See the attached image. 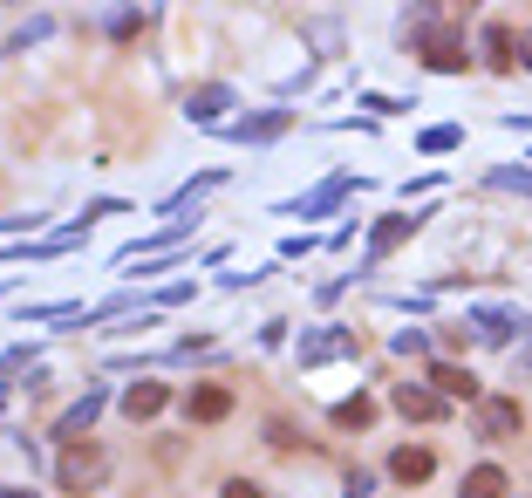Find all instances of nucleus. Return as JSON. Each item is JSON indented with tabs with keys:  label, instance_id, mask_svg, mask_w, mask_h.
<instances>
[{
	"label": "nucleus",
	"instance_id": "423d86ee",
	"mask_svg": "<svg viewBox=\"0 0 532 498\" xmlns=\"http://www.w3.org/2000/svg\"><path fill=\"white\" fill-rule=\"evenodd\" d=\"M335 355H355V328H321V335H307V342H301V369L335 362Z\"/></svg>",
	"mask_w": 532,
	"mask_h": 498
},
{
	"label": "nucleus",
	"instance_id": "1a4fd4ad",
	"mask_svg": "<svg viewBox=\"0 0 532 498\" xmlns=\"http://www.w3.org/2000/svg\"><path fill=\"white\" fill-rule=\"evenodd\" d=\"M164 403H171V389H164V383H130V389H123V417H130V423H151Z\"/></svg>",
	"mask_w": 532,
	"mask_h": 498
},
{
	"label": "nucleus",
	"instance_id": "f257e3e1",
	"mask_svg": "<svg viewBox=\"0 0 532 498\" xmlns=\"http://www.w3.org/2000/svg\"><path fill=\"white\" fill-rule=\"evenodd\" d=\"M110 478V458L96 451V444H69V458H62V492H96Z\"/></svg>",
	"mask_w": 532,
	"mask_h": 498
},
{
	"label": "nucleus",
	"instance_id": "7ed1b4c3",
	"mask_svg": "<svg viewBox=\"0 0 532 498\" xmlns=\"http://www.w3.org/2000/svg\"><path fill=\"white\" fill-rule=\"evenodd\" d=\"M226 110H232L226 82H205V89H191V96H185V116L198 123V130H226Z\"/></svg>",
	"mask_w": 532,
	"mask_h": 498
},
{
	"label": "nucleus",
	"instance_id": "412c9836",
	"mask_svg": "<svg viewBox=\"0 0 532 498\" xmlns=\"http://www.w3.org/2000/svg\"><path fill=\"white\" fill-rule=\"evenodd\" d=\"M376 492V478H369V471H348V485H342V498H369Z\"/></svg>",
	"mask_w": 532,
	"mask_h": 498
},
{
	"label": "nucleus",
	"instance_id": "9d476101",
	"mask_svg": "<svg viewBox=\"0 0 532 498\" xmlns=\"http://www.w3.org/2000/svg\"><path fill=\"white\" fill-rule=\"evenodd\" d=\"M185 417H191V423H219V417H232V389H219V383L191 389V396H185Z\"/></svg>",
	"mask_w": 532,
	"mask_h": 498
},
{
	"label": "nucleus",
	"instance_id": "39448f33",
	"mask_svg": "<svg viewBox=\"0 0 532 498\" xmlns=\"http://www.w3.org/2000/svg\"><path fill=\"white\" fill-rule=\"evenodd\" d=\"M471 328H478V342H512V335H532L526 314H505V307H471Z\"/></svg>",
	"mask_w": 532,
	"mask_h": 498
},
{
	"label": "nucleus",
	"instance_id": "6e6552de",
	"mask_svg": "<svg viewBox=\"0 0 532 498\" xmlns=\"http://www.w3.org/2000/svg\"><path fill=\"white\" fill-rule=\"evenodd\" d=\"M294 116L287 110H260V116H239V123H226V137H239V144H266V137H280Z\"/></svg>",
	"mask_w": 532,
	"mask_h": 498
},
{
	"label": "nucleus",
	"instance_id": "0eeeda50",
	"mask_svg": "<svg viewBox=\"0 0 532 498\" xmlns=\"http://www.w3.org/2000/svg\"><path fill=\"white\" fill-rule=\"evenodd\" d=\"M423 62H430L437 76H457V69H464V41H457L451 28H430V35H423Z\"/></svg>",
	"mask_w": 532,
	"mask_h": 498
},
{
	"label": "nucleus",
	"instance_id": "aec40b11",
	"mask_svg": "<svg viewBox=\"0 0 532 498\" xmlns=\"http://www.w3.org/2000/svg\"><path fill=\"white\" fill-rule=\"evenodd\" d=\"M396 355H423V348H430V335H423V328H396Z\"/></svg>",
	"mask_w": 532,
	"mask_h": 498
},
{
	"label": "nucleus",
	"instance_id": "20e7f679",
	"mask_svg": "<svg viewBox=\"0 0 532 498\" xmlns=\"http://www.w3.org/2000/svg\"><path fill=\"white\" fill-rule=\"evenodd\" d=\"M478 437L485 444L519 437V396H478Z\"/></svg>",
	"mask_w": 532,
	"mask_h": 498
},
{
	"label": "nucleus",
	"instance_id": "dca6fc26",
	"mask_svg": "<svg viewBox=\"0 0 532 498\" xmlns=\"http://www.w3.org/2000/svg\"><path fill=\"white\" fill-rule=\"evenodd\" d=\"M389 471H396V478H403V485H423V478H430V471H437V458H430V451H423V444H403V451H396V458H389Z\"/></svg>",
	"mask_w": 532,
	"mask_h": 498
},
{
	"label": "nucleus",
	"instance_id": "4be33fe9",
	"mask_svg": "<svg viewBox=\"0 0 532 498\" xmlns=\"http://www.w3.org/2000/svg\"><path fill=\"white\" fill-rule=\"evenodd\" d=\"M226 498H266V492L253 485V478H232V485H226Z\"/></svg>",
	"mask_w": 532,
	"mask_h": 498
},
{
	"label": "nucleus",
	"instance_id": "4468645a",
	"mask_svg": "<svg viewBox=\"0 0 532 498\" xmlns=\"http://www.w3.org/2000/svg\"><path fill=\"white\" fill-rule=\"evenodd\" d=\"M103 396H110L103 383H96V389H82V403H76V410H69L62 423H55V437H69V444H82V430L96 423V410H103Z\"/></svg>",
	"mask_w": 532,
	"mask_h": 498
},
{
	"label": "nucleus",
	"instance_id": "b1692460",
	"mask_svg": "<svg viewBox=\"0 0 532 498\" xmlns=\"http://www.w3.org/2000/svg\"><path fill=\"white\" fill-rule=\"evenodd\" d=\"M526 48H532V41H526ZM526 62H532V55H526Z\"/></svg>",
	"mask_w": 532,
	"mask_h": 498
},
{
	"label": "nucleus",
	"instance_id": "6ab92c4d",
	"mask_svg": "<svg viewBox=\"0 0 532 498\" xmlns=\"http://www.w3.org/2000/svg\"><path fill=\"white\" fill-rule=\"evenodd\" d=\"M457 123H437V130H423V157H444V151H457Z\"/></svg>",
	"mask_w": 532,
	"mask_h": 498
},
{
	"label": "nucleus",
	"instance_id": "ddd939ff",
	"mask_svg": "<svg viewBox=\"0 0 532 498\" xmlns=\"http://www.w3.org/2000/svg\"><path fill=\"white\" fill-rule=\"evenodd\" d=\"M430 383H437V396H444V403H478L471 369H457V362H437V369H430Z\"/></svg>",
	"mask_w": 532,
	"mask_h": 498
},
{
	"label": "nucleus",
	"instance_id": "2eb2a0df",
	"mask_svg": "<svg viewBox=\"0 0 532 498\" xmlns=\"http://www.w3.org/2000/svg\"><path fill=\"white\" fill-rule=\"evenodd\" d=\"M505 492H512V478L498 464H478V471H464V492L457 498H505Z\"/></svg>",
	"mask_w": 532,
	"mask_h": 498
},
{
	"label": "nucleus",
	"instance_id": "f03ea898",
	"mask_svg": "<svg viewBox=\"0 0 532 498\" xmlns=\"http://www.w3.org/2000/svg\"><path fill=\"white\" fill-rule=\"evenodd\" d=\"M417 226H423V212H389V219H376V232H369V253H362V273L382 267V260H389V253H396V246H403Z\"/></svg>",
	"mask_w": 532,
	"mask_h": 498
},
{
	"label": "nucleus",
	"instance_id": "9b49d317",
	"mask_svg": "<svg viewBox=\"0 0 532 498\" xmlns=\"http://www.w3.org/2000/svg\"><path fill=\"white\" fill-rule=\"evenodd\" d=\"M396 410H403L410 423H430V417H444V396L423 389V383H403V389H396Z\"/></svg>",
	"mask_w": 532,
	"mask_h": 498
},
{
	"label": "nucleus",
	"instance_id": "f8f14e48",
	"mask_svg": "<svg viewBox=\"0 0 532 498\" xmlns=\"http://www.w3.org/2000/svg\"><path fill=\"white\" fill-rule=\"evenodd\" d=\"M348 192H355V178H328L321 192H307L301 205H287V212H294V219H321V212H335V205H342Z\"/></svg>",
	"mask_w": 532,
	"mask_h": 498
},
{
	"label": "nucleus",
	"instance_id": "a211bd4d",
	"mask_svg": "<svg viewBox=\"0 0 532 498\" xmlns=\"http://www.w3.org/2000/svg\"><path fill=\"white\" fill-rule=\"evenodd\" d=\"M369 417H376V403H369V396H348V403H335V423H342V430H369Z\"/></svg>",
	"mask_w": 532,
	"mask_h": 498
},
{
	"label": "nucleus",
	"instance_id": "f3484780",
	"mask_svg": "<svg viewBox=\"0 0 532 498\" xmlns=\"http://www.w3.org/2000/svg\"><path fill=\"white\" fill-rule=\"evenodd\" d=\"M485 62H492V69H512V62H519V55H512V28H505V21H492V28H485Z\"/></svg>",
	"mask_w": 532,
	"mask_h": 498
},
{
	"label": "nucleus",
	"instance_id": "5701e85b",
	"mask_svg": "<svg viewBox=\"0 0 532 498\" xmlns=\"http://www.w3.org/2000/svg\"><path fill=\"white\" fill-rule=\"evenodd\" d=\"M0 498H28V492H14V485H7V492H0Z\"/></svg>",
	"mask_w": 532,
	"mask_h": 498
}]
</instances>
